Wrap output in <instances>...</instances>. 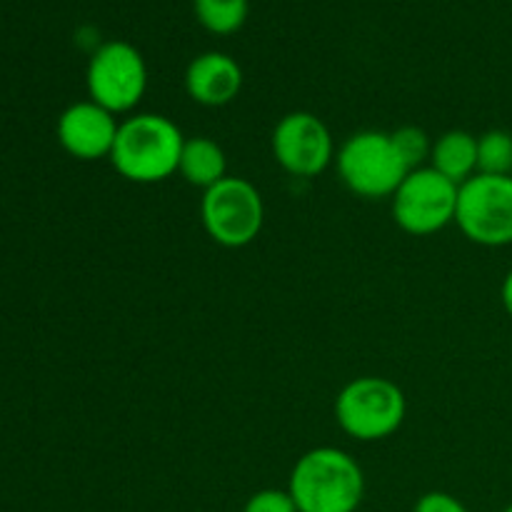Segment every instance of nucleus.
Returning <instances> with one entry per match:
<instances>
[{
	"instance_id": "nucleus-1",
	"label": "nucleus",
	"mask_w": 512,
	"mask_h": 512,
	"mask_svg": "<svg viewBox=\"0 0 512 512\" xmlns=\"http://www.w3.org/2000/svg\"><path fill=\"white\" fill-rule=\"evenodd\" d=\"M298 512H355L363 503L365 475L340 448H313L300 455L288 483Z\"/></svg>"
},
{
	"instance_id": "nucleus-2",
	"label": "nucleus",
	"mask_w": 512,
	"mask_h": 512,
	"mask_svg": "<svg viewBox=\"0 0 512 512\" xmlns=\"http://www.w3.org/2000/svg\"><path fill=\"white\" fill-rule=\"evenodd\" d=\"M183 145L185 138L173 120L138 113L120 123L110 163L130 183H160L178 173Z\"/></svg>"
},
{
	"instance_id": "nucleus-3",
	"label": "nucleus",
	"mask_w": 512,
	"mask_h": 512,
	"mask_svg": "<svg viewBox=\"0 0 512 512\" xmlns=\"http://www.w3.org/2000/svg\"><path fill=\"white\" fill-rule=\"evenodd\" d=\"M408 413L405 393L388 378L363 375L345 385L335 398L340 430L360 443H375L398 433Z\"/></svg>"
},
{
	"instance_id": "nucleus-4",
	"label": "nucleus",
	"mask_w": 512,
	"mask_h": 512,
	"mask_svg": "<svg viewBox=\"0 0 512 512\" xmlns=\"http://www.w3.org/2000/svg\"><path fill=\"white\" fill-rule=\"evenodd\" d=\"M338 175L350 193L360 198H393L410 173L408 163L395 148L393 135L383 130H360L340 145L335 155Z\"/></svg>"
},
{
	"instance_id": "nucleus-5",
	"label": "nucleus",
	"mask_w": 512,
	"mask_h": 512,
	"mask_svg": "<svg viewBox=\"0 0 512 512\" xmlns=\"http://www.w3.org/2000/svg\"><path fill=\"white\" fill-rule=\"evenodd\" d=\"M200 220L213 243L223 248H245L263 230V195L250 180L228 175L203 193Z\"/></svg>"
},
{
	"instance_id": "nucleus-6",
	"label": "nucleus",
	"mask_w": 512,
	"mask_h": 512,
	"mask_svg": "<svg viewBox=\"0 0 512 512\" xmlns=\"http://www.w3.org/2000/svg\"><path fill=\"white\" fill-rule=\"evenodd\" d=\"M455 225L483 248L512 245V175H473L458 190Z\"/></svg>"
},
{
	"instance_id": "nucleus-7",
	"label": "nucleus",
	"mask_w": 512,
	"mask_h": 512,
	"mask_svg": "<svg viewBox=\"0 0 512 512\" xmlns=\"http://www.w3.org/2000/svg\"><path fill=\"white\" fill-rule=\"evenodd\" d=\"M458 190L460 185L443 178L430 165L410 170L393 195L395 225L415 238L440 233L455 223Z\"/></svg>"
},
{
	"instance_id": "nucleus-8",
	"label": "nucleus",
	"mask_w": 512,
	"mask_h": 512,
	"mask_svg": "<svg viewBox=\"0 0 512 512\" xmlns=\"http://www.w3.org/2000/svg\"><path fill=\"white\" fill-rule=\"evenodd\" d=\"M88 95L113 115L130 113L148 90V68L135 45L110 40L93 53L88 63Z\"/></svg>"
},
{
	"instance_id": "nucleus-9",
	"label": "nucleus",
	"mask_w": 512,
	"mask_h": 512,
	"mask_svg": "<svg viewBox=\"0 0 512 512\" xmlns=\"http://www.w3.org/2000/svg\"><path fill=\"white\" fill-rule=\"evenodd\" d=\"M270 145L275 163L295 178H318L335 160L330 128L308 110L283 115L273 128Z\"/></svg>"
},
{
	"instance_id": "nucleus-10",
	"label": "nucleus",
	"mask_w": 512,
	"mask_h": 512,
	"mask_svg": "<svg viewBox=\"0 0 512 512\" xmlns=\"http://www.w3.org/2000/svg\"><path fill=\"white\" fill-rule=\"evenodd\" d=\"M120 123L110 110L93 100H80L65 108L58 118V143L68 155L78 160L110 158Z\"/></svg>"
},
{
	"instance_id": "nucleus-11",
	"label": "nucleus",
	"mask_w": 512,
	"mask_h": 512,
	"mask_svg": "<svg viewBox=\"0 0 512 512\" xmlns=\"http://www.w3.org/2000/svg\"><path fill=\"white\" fill-rule=\"evenodd\" d=\"M243 88V70L238 60L225 53H203L185 70V90L205 108H223L233 103Z\"/></svg>"
},
{
	"instance_id": "nucleus-12",
	"label": "nucleus",
	"mask_w": 512,
	"mask_h": 512,
	"mask_svg": "<svg viewBox=\"0 0 512 512\" xmlns=\"http://www.w3.org/2000/svg\"><path fill=\"white\" fill-rule=\"evenodd\" d=\"M430 168L443 178L463 185L478 175V138L468 130H448L440 135L430 150Z\"/></svg>"
},
{
	"instance_id": "nucleus-13",
	"label": "nucleus",
	"mask_w": 512,
	"mask_h": 512,
	"mask_svg": "<svg viewBox=\"0 0 512 512\" xmlns=\"http://www.w3.org/2000/svg\"><path fill=\"white\" fill-rule=\"evenodd\" d=\"M178 173L185 183L193 185V188H200L205 193V190L218 185L223 178H228V158H225V150L213 138H205V135L185 138Z\"/></svg>"
},
{
	"instance_id": "nucleus-14",
	"label": "nucleus",
	"mask_w": 512,
	"mask_h": 512,
	"mask_svg": "<svg viewBox=\"0 0 512 512\" xmlns=\"http://www.w3.org/2000/svg\"><path fill=\"white\" fill-rule=\"evenodd\" d=\"M195 15L215 35H230L243 28L248 0H195Z\"/></svg>"
},
{
	"instance_id": "nucleus-15",
	"label": "nucleus",
	"mask_w": 512,
	"mask_h": 512,
	"mask_svg": "<svg viewBox=\"0 0 512 512\" xmlns=\"http://www.w3.org/2000/svg\"><path fill=\"white\" fill-rule=\"evenodd\" d=\"M478 173L512 175V135L508 130H488L480 135Z\"/></svg>"
},
{
	"instance_id": "nucleus-16",
	"label": "nucleus",
	"mask_w": 512,
	"mask_h": 512,
	"mask_svg": "<svg viewBox=\"0 0 512 512\" xmlns=\"http://www.w3.org/2000/svg\"><path fill=\"white\" fill-rule=\"evenodd\" d=\"M390 135H393L395 148L400 150V155H403L410 170L423 168L425 160H430L433 143H430L428 133L423 128H418V125H403V128L393 130Z\"/></svg>"
},
{
	"instance_id": "nucleus-17",
	"label": "nucleus",
	"mask_w": 512,
	"mask_h": 512,
	"mask_svg": "<svg viewBox=\"0 0 512 512\" xmlns=\"http://www.w3.org/2000/svg\"><path fill=\"white\" fill-rule=\"evenodd\" d=\"M243 512H298V505L290 498L288 490L265 488L250 495Z\"/></svg>"
},
{
	"instance_id": "nucleus-18",
	"label": "nucleus",
	"mask_w": 512,
	"mask_h": 512,
	"mask_svg": "<svg viewBox=\"0 0 512 512\" xmlns=\"http://www.w3.org/2000/svg\"><path fill=\"white\" fill-rule=\"evenodd\" d=\"M413 512H470L460 503L455 495L443 493V490H433V493H425L423 498L415 503Z\"/></svg>"
},
{
	"instance_id": "nucleus-19",
	"label": "nucleus",
	"mask_w": 512,
	"mask_h": 512,
	"mask_svg": "<svg viewBox=\"0 0 512 512\" xmlns=\"http://www.w3.org/2000/svg\"><path fill=\"white\" fill-rule=\"evenodd\" d=\"M500 300H503V308L508 310V315L512 318V270L505 275L503 288H500Z\"/></svg>"
},
{
	"instance_id": "nucleus-20",
	"label": "nucleus",
	"mask_w": 512,
	"mask_h": 512,
	"mask_svg": "<svg viewBox=\"0 0 512 512\" xmlns=\"http://www.w3.org/2000/svg\"><path fill=\"white\" fill-rule=\"evenodd\" d=\"M503 512H512V503H510V505H508V508H505Z\"/></svg>"
}]
</instances>
